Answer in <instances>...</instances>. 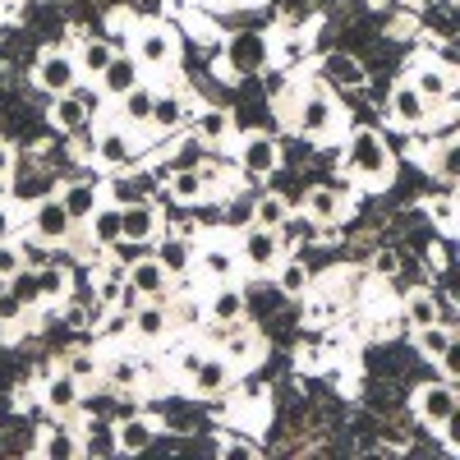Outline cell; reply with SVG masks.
<instances>
[{
    "label": "cell",
    "mask_w": 460,
    "mask_h": 460,
    "mask_svg": "<svg viewBox=\"0 0 460 460\" xmlns=\"http://www.w3.org/2000/svg\"><path fill=\"white\" fill-rule=\"evenodd\" d=\"M345 166H350L355 175H364L368 184H387L392 171H396V157L387 138H382L377 129H355L350 143H345Z\"/></svg>",
    "instance_id": "obj_1"
},
{
    "label": "cell",
    "mask_w": 460,
    "mask_h": 460,
    "mask_svg": "<svg viewBox=\"0 0 460 460\" xmlns=\"http://www.w3.org/2000/svg\"><path fill=\"white\" fill-rule=\"evenodd\" d=\"M143 69H171L175 56H180V42H175V32L171 23H143L138 37H134V51H129Z\"/></svg>",
    "instance_id": "obj_2"
},
{
    "label": "cell",
    "mask_w": 460,
    "mask_h": 460,
    "mask_svg": "<svg viewBox=\"0 0 460 460\" xmlns=\"http://www.w3.org/2000/svg\"><path fill=\"white\" fill-rule=\"evenodd\" d=\"M295 129L304 138H327L336 129V102H332V93H323V88L304 93L295 102Z\"/></svg>",
    "instance_id": "obj_3"
},
{
    "label": "cell",
    "mask_w": 460,
    "mask_h": 460,
    "mask_svg": "<svg viewBox=\"0 0 460 460\" xmlns=\"http://www.w3.org/2000/svg\"><path fill=\"white\" fill-rule=\"evenodd\" d=\"M456 410H460V396H456V382L451 377L429 382V387L414 392V414L424 419V424H433V429H447L451 419H456Z\"/></svg>",
    "instance_id": "obj_4"
},
{
    "label": "cell",
    "mask_w": 460,
    "mask_h": 460,
    "mask_svg": "<svg viewBox=\"0 0 460 460\" xmlns=\"http://www.w3.org/2000/svg\"><path fill=\"white\" fill-rule=\"evenodd\" d=\"M93 111H97V93L74 84L69 93H56V102H51V125H56L60 134H79V129L93 120Z\"/></svg>",
    "instance_id": "obj_5"
},
{
    "label": "cell",
    "mask_w": 460,
    "mask_h": 460,
    "mask_svg": "<svg viewBox=\"0 0 460 460\" xmlns=\"http://www.w3.org/2000/svg\"><path fill=\"white\" fill-rule=\"evenodd\" d=\"M277 166H281V143L272 138V134H244L240 138V171H244V180H267V175H277Z\"/></svg>",
    "instance_id": "obj_6"
},
{
    "label": "cell",
    "mask_w": 460,
    "mask_h": 460,
    "mask_svg": "<svg viewBox=\"0 0 460 460\" xmlns=\"http://www.w3.org/2000/svg\"><path fill=\"white\" fill-rule=\"evenodd\" d=\"M32 79H37V88H42V93L56 97V93H69L74 84L84 79V74H79V60H74L69 51H42V56H37Z\"/></svg>",
    "instance_id": "obj_7"
},
{
    "label": "cell",
    "mask_w": 460,
    "mask_h": 460,
    "mask_svg": "<svg viewBox=\"0 0 460 460\" xmlns=\"http://www.w3.org/2000/svg\"><path fill=\"white\" fill-rule=\"evenodd\" d=\"M286 253V240L281 230H267V226H249L244 240H240V258L253 267V272H272Z\"/></svg>",
    "instance_id": "obj_8"
},
{
    "label": "cell",
    "mask_w": 460,
    "mask_h": 460,
    "mask_svg": "<svg viewBox=\"0 0 460 460\" xmlns=\"http://www.w3.org/2000/svg\"><path fill=\"white\" fill-rule=\"evenodd\" d=\"M157 235H162V212L147 199H134L120 208V240L125 244H152Z\"/></svg>",
    "instance_id": "obj_9"
},
{
    "label": "cell",
    "mask_w": 460,
    "mask_h": 460,
    "mask_svg": "<svg viewBox=\"0 0 460 460\" xmlns=\"http://www.w3.org/2000/svg\"><path fill=\"white\" fill-rule=\"evenodd\" d=\"M69 235H74V217L60 208V199H37L32 203V240L65 244Z\"/></svg>",
    "instance_id": "obj_10"
},
{
    "label": "cell",
    "mask_w": 460,
    "mask_h": 460,
    "mask_svg": "<svg viewBox=\"0 0 460 460\" xmlns=\"http://www.w3.org/2000/svg\"><path fill=\"white\" fill-rule=\"evenodd\" d=\"M97 84H102V97H115V102H120L129 88L143 84V65H138L129 51H115V56L106 60V69L97 74Z\"/></svg>",
    "instance_id": "obj_11"
},
{
    "label": "cell",
    "mask_w": 460,
    "mask_h": 460,
    "mask_svg": "<svg viewBox=\"0 0 460 460\" xmlns=\"http://www.w3.org/2000/svg\"><path fill=\"white\" fill-rule=\"evenodd\" d=\"M125 286L134 290V299H166L171 290V277L157 258H134L129 272H125Z\"/></svg>",
    "instance_id": "obj_12"
},
{
    "label": "cell",
    "mask_w": 460,
    "mask_h": 460,
    "mask_svg": "<svg viewBox=\"0 0 460 460\" xmlns=\"http://www.w3.org/2000/svg\"><path fill=\"white\" fill-rule=\"evenodd\" d=\"M175 314L166 309V299H138L134 309H129V327L138 341H166Z\"/></svg>",
    "instance_id": "obj_13"
},
{
    "label": "cell",
    "mask_w": 460,
    "mask_h": 460,
    "mask_svg": "<svg viewBox=\"0 0 460 460\" xmlns=\"http://www.w3.org/2000/svg\"><path fill=\"white\" fill-rule=\"evenodd\" d=\"M410 84H414V93L424 97L429 106L447 102V97H451V88H456V79H451V69H447V65H438V60H424V65H414V74H410Z\"/></svg>",
    "instance_id": "obj_14"
},
{
    "label": "cell",
    "mask_w": 460,
    "mask_h": 460,
    "mask_svg": "<svg viewBox=\"0 0 460 460\" xmlns=\"http://www.w3.org/2000/svg\"><path fill=\"white\" fill-rule=\"evenodd\" d=\"M387 111H392V120H396V125H405V129H419V125L429 120V111H433V106H429L424 97L414 93V84H410V79H401V84L392 88V102H387Z\"/></svg>",
    "instance_id": "obj_15"
},
{
    "label": "cell",
    "mask_w": 460,
    "mask_h": 460,
    "mask_svg": "<svg viewBox=\"0 0 460 460\" xmlns=\"http://www.w3.org/2000/svg\"><path fill=\"white\" fill-rule=\"evenodd\" d=\"M93 162H97L102 171H120V166H129V162H134V143H129V134H125V129H102V134L93 138Z\"/></svg>",
    "instance_id": "obj_16"
},
{
    "label": "cell",
    "mask_w": 460,
    "mask_h": 460,
    "mask_svg": "<svg viewBox=\"0 0 460 460\" xmlns=\"http://www.w3.org/2000/svg\"><path fill=\"white\" fill-rule=\"evenodd\" d=\"M208 318H212L217 327L244 323V290H240L235 281H217V290H212V299H208Z\"/></svg>",
    "instance_id": "obj_17"
},
{
    "label": "cell",
    "mask_w": 460,
    "mask_h": 460,
    "mask_svg": "<svg viewBox=\"0 0 460 460\" xmlns=\"http://www.w3.org/2000/svg\"><path fill=\"white\" fill-rule=\"evenodd\" d=\"M208 184H212L208 171H199V166H175V171L166 175V194L189 208V203H203V199H208Z\"/></svg>",
    "instance_id": "obj_18"
},
{
    "label": "cell",
    "mask_w": 460,
    "mask_h": 460,
    "mask_svg": "<svg viewBox=\"0 0 460 460\" xmlns=\"http://www.w3.org/2000/svg\"><path fill=\"white\" fill-rule=\"evenodd\" d=\"M102 203H106V199H102V184H97V180H74V184H65V194H60V208L74 217V226L88 221Z\"/></svg>",
    "instance_id": "obj_19"
},
{
    "label": "cell",
    "mask_w": 460,
    "mask_h": 460,
    "mask_svg": "<svg viewBox=\"0 0 460 460\" xmlns=\"http://www.w3.org/2000/svg\"><path fill=\"white\" fill-rule=\"evenodd\" d=\"M189 387H194L199 396H217V392H226L230 387V359H221V355H199V364L189 368Z\"/></svg>",
    "instance_id": "obj_20"
},
{
    "label": "cell",
    "mask_w": 460,
    "mask_h": 460,
    "mask_svg": "<svg viewBox=\"0 0 460 460\" xmlns=\"http://www.w3.org/2000/svg\"><path fill=\"white\" fill-rule=\"evenodd\" d=\"M152 442H157V424H152L147 414H129L125 424H115V447H120V456H138Z\"/></svg>",
    "instance_id": "obj_21"
},
{
    "label": "cell",
    "mask_w": 460,
    "mask_h": 460,
    "mask_svg": "<svg viewBox=\"0 0 460 460\" xmlns=\"http://www.w3.org/2000/svg\"><path fill=\"white\" fill-rule=\"evenodd\" d=\"M304 217H309L314 226H332V221L345 217V199L336 194V189L318 184V189H309V199H304Z\"/></svg>",
    "instance_id": "obj_22"
},
{
    "label": "cell",
    "mask_w": 460,
    "mask_h": 460,
    "mask_svg": "<svg viewBox=\"0 0 460 460\" xmlns=\"http://www.w3.org/2000/svg\"><path fill=\"white\" fill-rule=\"evenodd\" d=\"M184 115H189V106H184L180 93H157V97H152L147 125H152V129H162V134H175V129L184 125Z\"/></svg>",
    "instance_id": "obj_23"
},
{
    "label": "cell",
    "mask_w": 460,
    "mask_h": 460,
    "mask_svg": "<svg viewBox=\"0 0 460 460\" xmlns=\"http://www.w3.org/2000/svg\"><path fill=\"white\" fill-rule=\"evenodd\" d=\"M79 456H93V460L120 456V447H115V424H106V419H93V424H84V433H79Z\"/></svg>",
    "instance_id": "obj_24"
},
{
    "label": "cell",
    "mask_w": 460,
    "mask_h": 460,
    "mask_svg": "<svg viewBox=\"0 0 460 460\" xmlns=\"http://www.w3.org/2000/svg\"><path fill=\"white\" fill-rule=\"evenodd\" d=\"M230 129H235V120H230V111H221V106H208L199 120H194V138L203 147H221L230 138Z\"/></svg>",
    "instance_id": "obj_25"
},
{
    "label": "cell",
    "mask_w": 460,
    "mask_h": 460,
    "mask_svg": "<svg viewBox=\"0 0 460 460\" xmlns=\"http://www.w3.org/2000/svg\"><path fill=\"white\" fill-rule=\"evenodd\" d=\"M84 226H88V235H93L97 249H111L115 240H120V208H115V203H102Z\"/></svg>",
    "instance_id": "obj_26"
},
{
    "label": "cell",
    "mask_w": 460,
    "mask_h": 460,
    "mask_svg": "<svg viewBox=\"0 0 460 460\" xmlns=\"http://www.w3.org/2000/svg\"><path fill=\"white\" fill-rule=\"evenodd\" d=\"M79 396H84V382L74 377V373H65V368L47 382V405H51L56 414H69L74 405H79Z\"/></svg>",
    "instance_id": "obj_27"
},
{
    "label": "cell",
    "mask_w": 460,
    "mask_h": 460,
    "mask_svg": "<svg viewBox=\"0 0 460 460\" xmlns=\"http://www.w3.org/2000/svg\"><path fill=\"white\" fill-rule=\"evenodd\" d=\"M323 74H327V79H336V84H345V88H364L368 84V69L355 56H345V51H332L323 60Z\"/></svg>",
    "instance_id": "obj_28"
},
{
    "label": "cell",
    "mask_w": 460,
    "mask_h": 460,
    "mask_svg": "<svg viewBox=\"0 0 460 460\" xmlns=\"http://www.w3.org/2000/svg\"><path fill=\"white\" fill-rule=\"evenodd\" d=\"M37 456H47V460H79V433H74V429H47L42 442H37Z\"/></svg>",
    "instance_id": "obj_29"
},
{
    "label": "cell",
    "mask_w": 460,
    "mask_h": 460,
    "mask_svg": "<svg viewBox=\"0 0 460 460\" xmlns=\"http://www.w3.org/2000/svg\"><path fill=\"white\" fill-rule=\"evenodd\" d=\"M152 258H157V262L166 267V277L175 281V277H184L189 267H194V244H189V240H180V235H175V240H166V244H162L157 253H152Z\"/></svg>",
    "instance_id": "obj_30"
},
{
    "label": "cell",
    "mask_w": 460,
    "mask_h": 460,
    "mask_svg": "<svg viewBox=\"0 0 460 460\" xmlns=\"http://www.w3.org/2000/svg\"><path fill=\"white\" fill-rule=\"evenodd\" d=\"M230 60H235L240 69H262V65H272V60H267V37H253V32L235 37V42H230Z\"/></svg>",
    "instance_id": "obj_31"
},
{
    "label": "cell",
    "mask_w": 460,
    "mask_h": 460,
    "mask_svg": "<svg viewBox=\"0 0 460 460\" xmlns=\"http://www.w3.org/2000/svg\"><path fill=\"white\" fill-rule=\"evenodd\" d=\"M97 304H102V309H115V304L134 309V290L125 286V267H111V272L102 277V286H97Z\"/></svg>",
    "instance_id": "obj_32"
},
{
    "label": "cell",
    "mask_w": 460,
    "mask_h": 460,
    "mask_svg": "<svg viewBox=\"0 0 460 460\" xmlns=\"http://www.w3.org/2000/svg\"><path fill=\"white\" fill-rule=\"evenodd\" d=\"M456 345V327H442V323H429V327H419V355L424 359H442L447 350Z\"/></svg>",
    "instance_id": "obj_33"
},
{
    "label": "cell",
    "mask_w": 460,
    "mask_h": 460,
    "mask_svg": "<svg viewBox=\"0 0 460 460\" xmlns=\"http://www.w3.org/2000/svg\"><path fill=\"white\" fill-rule=\"evenodd\" d=\"M277 286H281V295L304 299V295H309V286H314V272H309V267H304L299 258H286L281 272H277Z\"/></svg>",
    "instance_id": "obj_34"
},
{
    "label": "cell",
    "mask_w": 460,
    "mask_h": 460,
    "mask_svg": "<svg viewBox=\"0 0 460 460\" xmlns=\"http://www.w3.org/2000/svg\"><path fill=\"white\" fill-rule=\"evenodd\" d=\"M290 221V203L281 194H262L253 203V226H267V230H281Z\"/></svg>",
    "instance_id": "obj_35"
},
{
    "label": "cell",
    "mask_w": 460,
    "mask_h": 460,
    "mask_svg": "<svg viewBox=\"0 0 460 460\" xmlns=\"http://www.w3.org/2000/svg\"><path fill=\"white\" fill-rule=\"evenodd\" d=\"M152 97H157V93H152L147 84L129 88V93L120 97V115H125L129 125H147V115H152Z\"/></svg>",
    "instance_id": "obj_36"
},
{
    "label": "cell",
    "mask_w": 460,
    "mask_h": 460,
    "mask_svg": "<svg viewBox=\"0 0 460 460\" xmlns=\"http://www.w3.org/2000/svg\"><path fill=\"white\" fill-rule=\"evenodd\" d=\"M405 323L419 332V327H429V323H438V299L429 295V290H414V295H405Z\"/></svg>",
    "instance_id": "obj_37"
},
{
    "label": "cell",
    "mask_w": 460,
    "mask_h": 460,
    "mask_svg": "<svg viewBox=\"0 0 460 460\" xmlns=\"http://www.w3.org/2000/svg\"><path fill=\"white\" fill-rule=\"evenodd\" d=\"M115 56V47L111 42H97V37H88V42L79 47V56H74V60H79V74H88V79H97V74L106 69V60Z\"/></svg>",
    "instance_id": "obj_38"
},
{
    "label": "cell",
    "mask_w": 460,
    "mask_h": 460,
    "mask_svg": "<svg viewBox=\"0 0 460 460\" xmlns=\"http://www.w3.org/2000/svg\"><path fill=\"white\" fill-rule=\"evenodd\" d=\"M253 350H258V336L244 332V323L226 327V355L221 359H253Z\"/></svg>",
    "instance_id": "obj_39"
},
{
    "label": "cell",
    "mask_w": 460,
    "mask_h": 460,
    "mask_svg": "<svg viewBox=\"0 0 460 460\" xmlns=\"http://www.w3.org/2000/svg\"><path fill=\"white\" fill-rule=\"evenodd\" d=\"M32 272H37V295H42V299H60L65 290H69V272H65V267H32Z\"/></svg>",
    "instance_id": "obj_40"
},
{
    "label": "cell",
    "mask_w": 460,
    "mask_h": 460,
    "mask_svg": "<svg viewBox=\"0 0 460 460\" xmlns=\"http://www.w3.org/2000/svg\"><path fill=\"white\" fill-rule=\"evenodd\" d=\"M203 272L217 277V281H230V272H235V253L230 249H203Z\"/></svg>",
    "instance_id": "obj_41"
},
{
    "label": "cell",
    "mask_w": 460,
    "mask_h": 460,
    "mask_svg": "<svg viewBox=\"0 0 460 460\" xmlns=\"http://www.w3.org/2000/svg\"><path fill=\"white\" fill-rule=\"evenodd\" d=\"M65 373H74V377H79L84 387H88V382H97V373H102V368H97V359H93L88 350H74V355L65 359Z\"/></svg>",
    "instance_id": "obj_42"
},
{
    "label": "cell",
    "mask_w": 460,
    "mask_h": 460,
    "mask_svg": "<svg viewBox=\"0 0 460 460\" xmlns=\"http://www.w3.org/2000/svg\"><path fill=\"white\" fill-rule=\"evenodd\" d=\"M429 217H433L438 230H447V235H451V230H456V199H451V194L433 199V203H429Z\"/></svg>",
    "instance_id": "obj_43"
},
{
    "label": "cell",
    "mask_w": 460,
    "mask_h": 460,
    "mask_svg": "<svg viewBox=\"0 0 460 460\" xmlns=\"http://www.w3.org/2000/svg\"><path fill=\"white\" fill-rule=\"evenodd\" d=\"M19 267H23V249L14 240H0V286H5Z\"/></svg>",
    "instance_id": "obj_44"
},
{
    "label": "cell",
    "mask_w": 460,
    "mask_h": 460,
    "mask_svg": "<svg viewBox=\"0 0 460 460\" xmlns=\"http://www.w3.org/2000/svg\"><path fill=\"white\" fill-rule=\"evenodd\" d=\"M111 382H115L120 392H134V387H138V364H134V359H115V364H111Z\"/></svg>",
    "instance_id": "obj_45"
},
{
    "label": "cell",
    "mask_w": 460,
    "mask_h": 460,
    "mask_svg": "<svg viewBox=\"0 0 460 460\" xmlns=\"http://www.w3.org/2000/svg\"><path fill=\"white\" fill-rule=\"evenodd\" d=\"M456 166H460V143H456V138H442V152H438V175H442V180H456Z\"/></svg>",
    "instance_id": "obj_46"
},
{
    "label": "cell",
    "mask_w": 460,
    "mask_h": 460,
    "mask_svg": "<svg viewBox=\"0 0 460 460\" xmlns=\"http://www.w3.org/2000/svg\"><path fill=\"white\" fill-rule=\"evenodd\" d=\"M23 309H28V304H23V299H19V295L10 290V286L0 290V327H10V323H19V318H23Z\"/></svg>",
    "instance_id": "obj_47"
},
{
    "label": "cell",
    "mask_w": 460,
    "mask_h": 460,
    "mask_svg": "<svg viewBox=\"0 0 460 460\" xmlns=\"http://www.w3.org/2000/svg\"><path fill=\"white\" fill-rule=\"evenodd\" d=\"M47 189H51V175H37V180H14V199H47Z\"/></svg>",
    "instance_id": "obj_48"
},
{
    "label": "cell",
    "mask_w": 460,
    "mask_h": 460,
    "mask_svg": "<svg viewBox=\"0 0 460 460\" xmlns=\"http://www.w3.org/2000/svg\"><path fill=\"white\" fill-rule=\"evenodd\" d=\"M373 272H377V277H396V272H401V258H396L392 249H377V253H373Z\"/></svg>",
    "instance_id": "obj_49"
},
{
    "label": "cell",
    "mask_w": 460,
    "mask_h": 460,
    "mask_svg": "<svg viewBox=\"0 0 460 460\" xmlns=\"http://www.w3.org/2000/svg\"><path fill=\"white\" fill-rule=\"evenodd\" d=\"M262 88L272 93V97H281V93L290 88V79H286V69H272V65H262Z\"/></svg>",
    "instance_id": "obj_50"
},
{
    "label": "cell",
    "mask_w": 460,
    "mask_h": 460,
    "mask_svg": "<svg viewBox=\"0 0 460 460\" xmlns=\"http://www.w3.org/2000/svg\"><path fill=\"white\" fill-rule=\"evenodd\" d=\"M111 199H115V208H125V203L138 199V189H134L129 180H111Z\"/></svg>",
    "instance_id": "obj_51"
},
{
    "label": "cell",
    "mask_w": 460,
    "mask_h": 460,
    "mask_svg": "<svg viewBox=\"0 0 460 460\" xmlns=\"http://www.w3.org/2000/svg\"><path fill=\"white\" fill-rule=\"evenodd\" d=\"M23 249V267H47V253H42V240H32V244H19Z\"/></svg>",
    "instance_id": "obj_52"
},
{
    "label": "cell",
    "mask_w": 460,
    "mask_h": 460,
    "mask_svg": "<svg viewBox=\"0 0 460 460\" xmlns=\"http://www.w3.org/2000/svg\"><path fill=\"white\" fill-rule=\"evenodd\" d=\"M221 456H226V460H253L258 451H253L249 442H226V447H221Z\"/></svg>",
    "instance_id": "obj_53"
},
{
    "label": "cell",
    "mask_w": 460,
    "mask_h": 460,
    "mask_svg": "<svg viewBox=\"0 0 460 460\" xmlns=\"http://www.w3.org/2000/svg\"><path fill=\"white\" fill-rule=\"evenodd\" d=\"M14 175V147L10 143H0V184H5Z\"/></svg>",
    "instance_id": "obj_54"
},
{
    "label": "cell",
    "mask_w": 460,
    "mask_h": 460,
    "mask_svg": "<svg viewBox=\"0 0 460 460\" xmlns=\"http://www.w3.org/2000/svg\"><path fill=\"white\" fill-rule=\"evenodd\" d=\"M0 240H14V208L0 203Z\"/></svg>",
    "instance_id": "obj_55"
}]
</instances>
